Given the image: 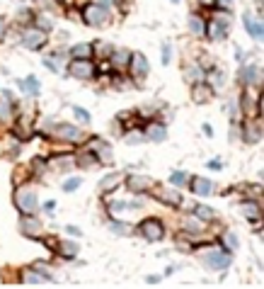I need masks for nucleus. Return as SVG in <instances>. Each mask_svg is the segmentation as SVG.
<instances>
[{
	"label": "nucleus",
	"instance_id": "1",
	"mask_svg": "<svg viewBox=\"0 0 264 289\" xmlns=\"http://www.w3.org/2000/svg\"><path fill=\"white\" fill-rule=\"evenodd\" d=\"M15 204H17L20 212H24V214H34V212L39 209L37 192H34L32 187H20V190L15 192Z\"/></svg>",
	"mask_w": 264,
	"mask_h": 289
},
{
	"label": "nucleus",
	"instance_id": "2",
	"mask_svg": "<svg viewBox=\"0 0 264 289\" xmlns=\"http://www.w3.org/2000/svg\"><path fill=\"white\" fill-rule=\"evenodd\" d=\"M201 263L208 267V270H225L228 265H230V255L228 253H223L221 248H213V250H203L201 253Z\"/></svg>",
	"mask_w": 264,
	"mask_h": 289
},
{
	"label": "nucleus",
	"instance_id": "3",
	"mask_svg": "<svg viewBox=\"0 0 264 289\" xmlns=\"http://www.w3.org/2000/svg\"><path fill=\"white\" fill-rule=\"evenodd\" d=\"M82 20H85L87 24H92V27H100V24H104V22L109 20V15H107V7H102V5H90V7H85Z\"/></svg>",
	"mask_w": 264,
	"mask_h": 289
},
{
	"label": "nucleus",
	"instance_id": "4",
	"mask_svg": "<svg viewBox=\"0 0 264 289\" xmlns=\"http://www.w3.org/2000/svg\"><path fill=\"white\" fill-rule=\"evenodd\" d=\"M70 75L73 78H80V80H90L95 75V66L90 59H75L70 64Z\"/></svg>",
	"mask_w": 264,
	"mask_h": 289
},
{
	"label": "nucleus",
	"instance_id": "5",
	"mask_svg": "<svg viewBox=\"0 0 264 289\" xmlns=\"http://www.w3.org/2000/svg\"><path fill=\"white\" fill-rule=\"evenodd\" d=\"M22 42H24L27 49L37 51V49H41L46 44V32H41V29H24L22 32Z\"/></svg>",
	"mask_w": 264,
	"mask_h": 289
},
{
	"label": "nucleus",
	"instance_id": "6",
	"mask_svg": "<svg viewBox=\"0 0 264 289\" xmlns=\"http://www.w3.org/2000/svg\"><path fill=\"white\" fill-rule=\"evenodd\" d=\"M141 233H143L148 241H160V238L165 236V228H162V223H160L158 219H145V221L141 223Z\"/></svg>",
	"mask_w": 264,
	"mask_h": 289
},
{
	"label": "nucleus",
	"instance_id": "7",
	"mask_svg": "<svg viewBox=\"0 0 264 289\" xmlns=\"http://www.w3.org/2000/svg\"><path fill=\"white\" fill-rule=\"evenodd\" d=\"M148 61H145V56L143 54H131V75L136 80H145V75H148Z\"/></svg>",
	"mask_w": 264,
	"mask_h": 289
},
{
	"label": "nucleus",
	"instance_id": "8",
	"mask_svg": "<svg viewBox=\"0 0 264 289\" xmlns=\"http://www.w3.org/2000/svg\"><path fill=\"white\" fill-rule=\"evenodd\" d=\"M20 226H22V233H27V236H32V238H39V236H41V231H44V228H41V223L32 217V214L22 217Z\"/></svg>",
	"mask_w": 264,
	"mask_h": 289
},
{
	"label": "nucleus",
	"instance_id": "9",
	"mask_svg": "<svg viewBox=\"0 0 264 289\" xmlns=\"http://www.w3.org/2000/svg\"><path fill=\"white\" fill-rule=\"evenodd\" d=\"M92 153H95L97 160H107V163H112V158H114L112 146L107 144V141H102V139H95L92 141Z\"/></svg>",
	"mask_w": 264,
	"mask_h": 289
},
{
	"label": "nucleus",
	"instance_id": "10",
	"mask_svg": "<svg viewBox=\"0 0 264 289\" xmlns=\"http://www.w3.org/2000/svg\"><path fill=\"white\" fill-rule=\"evenodd\" d=\"M122 182H124V173H109V175H104V178L100 180V190H102V192H112V190H117Z\"/></svg>",
	"mask_w": 264,
	"mask_h": 289
},
{
	"label": "nucleus",
	"instance_id": "11",
	"mask_svg": "<svg viewBox=\"0 0 264 289\" xmlns=\"http://www.w3.org/2000/svg\"><path fill=\"white\" fill-rule=\"evenodd\" d=\"M150 187H153V180L145 178V175H131V178H129V190H131V192H145V190H150Z\"/></svg>",
	"mask_w": 264,
	"mask_h": 289
},
{
	"label": "nucleus",
	"instance_id": "12",
	"mask_svg": "<svg viewBox=\"0 0 264 289\" xmlns=\"http://www.w3.org/2000/svg\"><path fill=\"white\" fill-rule=\"evenodd\" d=\"M56 136H61V139H66V141H78L82 134H80V129H75L73 124H59V127H56Z\"/></svg>",
	"mask_w": 264,
	"mask_h": 289
},
{
	"label": "nucleus",
	"instance_id": "13",
	"mask_svg": "<svg viewBox=\"0 0 264 289\" xmlns=\"http://www.w3.org/2000/svg\"><path fill=\"white\" fill-rule=\"evenodd\" d=\"M192 97H194V102H208V100L213 97V90H211V85H206V83H197L194 90H192Z\"/></svg>",
	"mask_w": 264,
	"mask_h": 289
},
{
	"label": "nucleus",
	"instance_id": "14",
	"mask_svg": "<svg viewBox=\"0 0 264 289\" xmlns=\"http://www.w3.org/2000/svg\"><path fill=\"white\" fill-rule=\"evenodd\" d=\"M155 197H158L160 202L172 204V207H180V204H182V195H180V192H175V190H158V192H155Z\"/></svg>",
	"mask_w": 264,
	"mask_h": 289
},
{
	"label": "nucleus",
	"instance_id": "15",
	"mask_svg": "<svg viewBox=\"0 0 264 289\" xmlns=\"http://www.w3.org/2000/svg\"><path fill=\"white\" fill-rule=\"evenodd\" d=\"M192 190L201 195V197H208L211 192H213V185H211V180H206V178H194L192 180Z\"/></svg>",
	"mask_w": 264,
	"mask_h": 289
},
{
	"label": "nucleus",
	"instance_id": "16",
	"mask_svg": "<svg viewBox=\"0 0 264 289\" xmlns=\"http://www.w3.org/2000/svg\"><path fill=\"white\" fill-rule=\"evenodd\" d=\"M145 139H150V141H165L167 139V129L162 124H150L145 129Z\"/></svg>",
	"mask_w": 264,
	"mask_h": 289
},
{
	"label": "nucleus",
	"instance_id": "17",
	"mask_svg": "<svg viewBox=\"0 0 264 289\" xmlns=\"http://www.w3.org/2000/svg\"><path fill=\"white\" fill-rule=\"evenodd\" d=\"M182 228L184 231H192V233H201L203 231V219H199L197 214L194 217H184L182 219Z\"/></svg>",
	"mask_w": 264,
	"mask_h": 289
},
{
	"label": "nucleus",
	"instance_id": "18",
	"mask_svg": "<svg viewBox=\"0 0 264 289\" xmlns=\"http://www.w3.org/2000/svg\"><path fill=\"white\" fill-rule=\"evenodd\" d=\"M245 27H247V32H250L252 39H260V42H262V20L255 22L252 15H245Z\"/></svg>",
	"mask_w": 264,
	"mask_h": 289
},
{
	"label": "nucleus",
	"instance_id": "19",
	"mask_svg": "<svg viewBox=\"0 0 264 289\" xmlns=\"http://www.w3.org/2000/svg\"><path fill=\"white\" fill-rule=\"evenodd\" d=\"M22 280H24V285H29V287H41V285H44V275H41L39 270H24Z\"/></svg>",
	"mask_w": 264,
	"mask_h": 289
},
{
	"label": "nucleus",
	"instance_id": "20",
	"mask_svg": "<svg viewBox=\"0 0 264 289\" xmlns=\"http://www.w3.org/2000/svg\"><path fill=\"white\" fill-rule=\"evenodd\" d=\"M240 214L245 219H260L262 217V209H260V204H255V202H243V204H240Z\"/></svg>",
	"mask_w": 264,
	"mask_h": 289
},
{
	"label": "nucleus",
	"instance_id": "21",
	"mask_svg": "<svg viewBox=\"0 0 264 289\" xmlns=\"http://www.w3.org/2000/svg\"><path fill=\"white\" fill-rule=\"evenodd\" d=\"M208 29H211V34H208V37H211V39H216V42H221V39H225V37H228V27H225V24H221L218 20H216V22H211V27H208Z\"/></svg>",
	"mask_w": 264,
	"mask_h": 289
},
{
	"label": "nucleus",
	"instance_id": "22",
	"mask_svg": "<svg viewBox=\"0 0 264 289\" xmlns=\"http://www.w3.org/2000/svg\"><path fill=\"white\" fill-rule=\"evenodd\" d=\"M12 119V102H10V95H2L0 97V122H7Z\"/></svg>",
	"mask_w": 264,
	"mask_h": 289
},
{
	"label": "nucleus",
	"instance_id": "23",
	"mask_svg": "<svg viewBox=\"0 0 264 289\" xmlns=\"http://www.w3.org/2000/svg\"><path fill=\"white\" fill-rule=\"evenodd\" d=\"M70 54H73L75 59H90V54H92V44H75Z\"/></svg>",
	"mask_w": 264,
	"mask_h": 289
},
{
	"label": "nucleus",
	"instance_id": "24",
	"mask_svg": "<svg viewBox=\"0 0 264 289\" xmlns=\"http://www.w3.org/2000/svg\"><path fill=\"white\" fill-rule=\"evenodd\" d=\"M189 29H192V34H206V24H203V20L199 15L189 17Z\"/></svg>",
	"mask_w": 264,
	"mask_h": 289
},
{
	"label": "nucleus",
	"instance_id": "25",
	"mask_svg": "<svg viewBox=\"0 0 264 289\" xmlns=\"http://www.w3.org/2000/svg\"><path fill=\"white\" fill-rule=\"evenodd\" d=\"M129 59H131V54H129L126 49H124V51H114V54H112V61H114V66H117V68H124V66L129 64Z\"/></svg>",
	"mask_w": 264,
	"mask_h": 289
},
{
	"label": "nucleus",
	"instance_id": "26",
	"mask_svg": "<svg viewBox=\"0 0 264 289\" xmlns=\"http://www.w3.org/2000/svg\"><path fill=\"white\" fill-rule=\"evenodd\" d=\"M109 228H112V233H117V236H131V231H133L129 223H122V221H112Z\"/></svg>",
	"mask_w": 264,
	"mask_h": 289
},
{
	"label": "nucleus",
	"instance_id": "27",
	"mask_svg": "<svg viewBox=\"0 0 264 289\" xmlns=\"http://www.w3.org/2000/svg\"><path fill=\"white\" fill-rule=\"evenodd\" d=\"M245 139H247V141H260V139H262V129H260L257 124H247Z\"/></svg>",
	"mask_w": 264,
	"mask_h": 289
},
{
	"label": "nucleus",
	"instance_id": "28",
	"mask_svg": "<svg viewBox=\"0 0 264 289\" xmlns=\"http://www.w3.org/2000/svg\"><path fill=\"white\" fill-rule=\"evenodd\" d=\"M22 88H24V92H29V95H37V92H39V83H37L34 75H29V78L22 83Z\"/></svg>",
	"mask_w": 264,
	"mask_h": 289
},
{
	"label": "nucleus",
	"instance_id": "29",
	"mask_svg": "<svg viewBox=\"0 0 264 289\" xmlns=\"http://www.w3.org/2000/svg\"><path fill=\"white\" fill-rule=\"evenodd\" d=\"M41 7H46L49 12H61L63 10V5H61V0H37Z\"/></svg>",
	"mask_w": 264,
	"mask_h": 289
},
{
	"label": "nucleus",
	"instance_id": "30",
	"mask_svg": "<svg viewBox=\"0 0 264 289\" xmlns=\"http://www.w3.org/2000/svg\"><path fill=\"white\" fill-rule=\"evenodd\" d=\"M70 165H73V156H66V158L61 156V158H54V160H51V168H56V170H61V168L68 170Z\"/></svg>",
	"mask_w": 264,
	"mask_h": 289
},
{
	"label": "nucleus",
	"instance_id": "31",
	"mask_svg": "<svg viewBox=\"0 0 264 289\" xmlns=\"http://www.w3.org/2000/svg\"><path fill=\"white\" fill-rule=\"evenodd\" d=\"M61 253H63L66 258H75V255H78V243H73V241H66V243L61 245Z\"/></svg>",
	"mask_w": 264,
	"mask_h": 289
},
{
	"label": "nucleus",
	"instance_id": "32",
	"mask_svg": "<svg viewBox=\"0 0 264 289\" xmlns=\"http://www.w3.org/2000/svg\"><path fill=\"white\" fill-rule=\"evenodd\" d=\"M257 66H247V68H243V80H247V83H257Z\"/></svg>",
	"mask_w": 264,
	"mask_h": 289
},
{
	"label": "nucleus",
	"instance_id": "33",
	"mask_svg": "<svg viewBox=\"0 0 264 289\" xmlns=\"http://www.w3.org/2000/svg\"><path fill=\"white\" fill-rule=\"evenodd\" d=\"M78 163H80L82 168H90V165L97 163V158H95V153H82V156H78Z\"/></svg>",
	"mask_w": 264,
	"mask_h": 289
},
{
	"label": "nucleus",
	"instance_id": "34",
	"mask_svg": "<svg viewBox=\"0 0 264 289\" xmlns=\"http://www.w3.org/2000/svg\"><path fill=\"white\" fill-rule=\"evenodd\" d=\"M73 112H75V117H78L82 124H90V119H92V117H90V112H87V110H82V107H73Z\"/></svg>",
	"mask_w": 264,
	"mask_h": 289
},
{
	"label": "nucleus",
	"instance_id": "35",
	"mask_svg": "<svg viewBox=\"0 0 264 289\" xmlns=\"http://www.w3.org/2000/svg\"><path fill=\"white\" fill-rule=\"evenodd\" d=\"M194 214H197L199 219H203V221H206V219H213V209H208V207H201V204H199L197 209H194Z\"/></svg>",
	"mask_w": 264,
	"mask_h": 289
},
{
	"label": "nucleus",
	"instance_id": "36",
	"mask_svg": "<svg viewBox=\"0 0 264 289\" xmlns=\"http://www.w3.org/2000/svg\"><path fill=\"white\" fill-rule=\"evenodd\" d=\"M126 209H131L126 202H114V204H112V214H114V217H119V214L126 212Z\"/></svg>",
	"mask_w": 264,
	"mask_h": 289
},
{
	"label": "nucleus",
	"instance_id": "37",
	"mask_svg": "<svg viewBox=\"0 0 264 289\" xmlns=\"http://www.w3.org/2000/svg\"><path fill=\"white\" fill-rule=\"evenodd\" d=\"M78 187H80V180H78V178H70V180L63 182V190H66V192H75Z\"/></svg>",
	"mask_w": 264,
	"mask_h": 289
},
{
	"label": "nucleus",
	"instance_id": "38",
	"mask_svg": "<svg viewBox=\"0 0 264 289\" xmlns=\"http://www.w3.org/2000/svg\"><path fill=\"white\" fill-rule=\"evenodd\" d=\"M223 241H225L228 250H235V248H238V238H235L233 233H225V236H223Z\"/></svg>",
	"mask_w": 264,
	"mask_h": 289
},
{
	"label": "nucleus",
	"instance_id": "39",
	"mask_svg": "<svg viewBox=\"0 0 264 289\" xmlns=\"http://www.w3.org/2000/svg\"><path fill=\"white\" fill-rule=\"evenodd\" d=\"M170 180H172V185H184V182H187V175H184V173H172Z\"/></svg>",
	"mask_w": 264,
	"mask_h": 289
},
{
	"label": "nucleus",
	"instance_id": "40",
	"mask_svg": "<svg viewBox=\"0 0 264 289\" xmlns=\"http://www.w3.org/2000/svg\"><path fill=\"white\" fill-rule=\"evenodd\" d=\"M245 107H247V112H250V114L255 112V105H252V92H247V95H245Z\"/></svg>",
	"mask_w": 264,
	"mask_h": 289
},
{
	"label": "nucleus",
	"instance_id": "41",
	"mask_svg": "<svg viewBox=\"0 0 264 289\" xmlns=\"http://www.w3.org/2000/svg\"><path fill=\"white\" fill-rule=\"evenodd\" d=\"M199 68L197 66H192V68H189V73H187V78H189V80H197V78H203V73H197Z\"/></svg>",
	"mask_w": 264,
	"mask_h": 289
},
{
	"label": "nucleus",
	"instance_id": "42",
	"mask_svg": "<svg viewBox=\"0 0 264 289\" xmlns=\"http://www.w3.org/2000/svg\"><path fill=\"white\" fill-rule=\"evenodd\" d=\"M138 141H143V134H131V136H126V144H138Z\"/></svg>",
	"mask_w": 264,
	"mask_h": 289
},
{
	"label": "nucleus",
	"instance_id": "43",
	"mask_svg": "<svg viewBox=\"0 0 264 289\" xmlns=\"http://www.w3.org/2000/svg\"><path fill=\"white\" fill-rule=\"evenodd\" d=\"M39 24H41V27H46V29H51V27H54V22H51L49 17H44V15L39 17Z\"/></svg>",
	"mask_w": 264,
	"mask_h": 289
},
{
	"label": "nucleus",
	"instance_id": "44",
	"mask_svg": "<svg viewBox=\"0 0 264 289\" xmlns=\"http://www.w3.org/2000/svg\"><path fill=\"white\" fill-rule=\"evenodd\" d=\"M162 64H170V46L165 44V49H162Z\"/></svg>",
	"mask_w": 264,
	"mask_h": 289
},
{
	"label": "nucleus",
	"instance_id": "45",
	"mask_svg": "<svg viewBox=\"0 0 264 289\" xmlns=\"http://www.w3.org/2000/svg\"><path fill=\"white\" fill-rule=\"evenodd\" d=\"M208 168H211V170H221V168H223V163H221V160H211V163H208Z\"/></svg>",
	"mask_w": 264,
	"mask_h": 289
},
{
	"label": "nucleus",
	"instance_id": "46",
	"mask_svg": "<svg viewBox=\"0 0 264 289\" xmlns=\"http://www.w3.org/2000/svg\"><path fill=\"white\" fill-rule=\"evenodd\" d=\"M218 5L225 7V10H230V7H233V0H218Z\"/></svg>",
	"mask_w": 264,
	"mask_h": 289
},
{
	"label": "nucleus",
	"instance_id": "47",
	"mask_svg": "<svg viewBox=\"0 0 264 289\" xmlns=\"http://www.w3.org/2000/svg\"><path fill=\"white\" fill-rule=\"evenodd\" d=\"M44 209H46V212H54V209H56V202H54V200H51V202H46V207H44Z\"/></svg>",
	"mask_w": 264,
	"mask_h": 289
},
{
	"label": "nucleus",
	"instance_id": "48",
	"mask_svg": "<svg viewBox=\"0 0 264 289\" xmlns=\"http://www.w3.org/2000/svg\"><path fill=\"white\" fill-rule=\"evenodd\" d=\"M68 231H70L73 236H80V228H78V226H68Z\"/></svg>",
	"mask_w": 264,
	"mask_h": 289
},
{
	"label": "nucleus",
	"instance_id": "49",
	"mask_svg": "<svg viewBox=\"0 0 264 289\" xmlns=\"http://www.w3.org/2000/svg\"><path fill=\"white\" fill-rule=\"evenodd\" d=\"M0 32H2V22H0Z\"/></svg>",
	"mask_w": 264,
	"mask_h": 289
},
{
	"label": "nucleus",
	"instance_id": "50",
	"mask_svg": "<svg viewBox=\"0 0 264 289\" xmlns=\"http://www.w3.org/2000/svg\"><path fill=\"white\" fill-rule=\"evenodd\" d=\"M172 2H180V0H172Z\"/></svg>",
	"mask_w": 264,
	"mask_h": 289
}]
</instances>
